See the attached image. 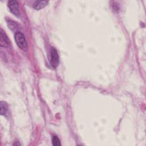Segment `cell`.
Wrapping results in <instances>:
<instances>
[{"mask_svg":"<svg viewBox=\"0 0 146 146\" xmlns=\"http://www.w3.org/2000/svg\"><path fill=\"white\" fill-rule=\"evenodd\" d=\"M14 38L18 46L22 50H26L27 48V43L24 35L21 32H17L15 34Z\"/></svg>","mask_w":146,"mask_h":146,"instance_id":"cell-1","label":"cell"},{"mask_svg":"<svg viewBox=\"0 0 146 146\" xmlns=\"http://www.w3.org/2000/svg\"><path fill=\"white\" fill-rule=\"evenodd\" d=\"M50 63L53 68H56L59 64V56L56 50L51 47L50 53Z\"/></svg>","mask_w":146,"mask_h":146,"instance_id":"cell-2","label":"cell"},{"mask_svg":"<svg viewBox=\"0 0 146 146\" xmlns=\"http://www.w3.org/2000/svg\"><path fill=\"white\" fill-rule=\"evenodd\" d=\"M8 7L10 11L15 16L18 17L20 15L18 3L17 1H9L8 2Z\"/></svg>","mask_w":146,"mask_h":146,"instance_id":"cell-3","label":"cell"},{"mask_svg":"<svg viewBox=\"0 0 146 146\" xmlns=\"http://www.w3.org/2000/svg\"><path fill=\"white\" fill-rule=\"evenodd\" d=\"M9 41L10 40H9L8 38L7 37L6 34L3 31L2 29H1V40H0L1 46L6 47V46H9Z\"/></svg>","mask_w":146,"mask_h":146,"instance_id":"cell-4","label":"cell"},{"mask_svg":"<svg viewBox=\"0 0 146 146\" xmlns=\"http://www.w3.org/2000/svg\"><path fill=\"white\" fill-rule=\"evenodd\" d=\"M47 1H36L33 5V7L36 10H40L44 7L48 3Z\"/></svg>","mask_w":146,"mask_h":146,"instance_id":"cell-5","label":"cell"},{"mask_svg":"<svg viewBox=\"0 0 146 146\" xmlns=\"http://www.w3.org/2000/svg\"><path fill=\"white\" fill-rule=\"evenodd\" d=\"M1 107V115H5L8 111V108L6 103L4 102H1L0 104Z\"/></svg>","mask_w":146,"mask_h":146,"instance_id":"cell-6","label":"cell"},{"mask_svg":"<svg viewBox=\"0 0 146 146\" xmlns=\"http://www.w3.org/2000/svg\"><path fill=\"white\" fill-rule=\"evenodd\" d=\"M52 143L53 145H60V140L56 136H54L52 139Z\"/></svg>","mask_w":146,"mask_h":146,"instance_id":"cell-7","label":"cell"}]
</instances>
